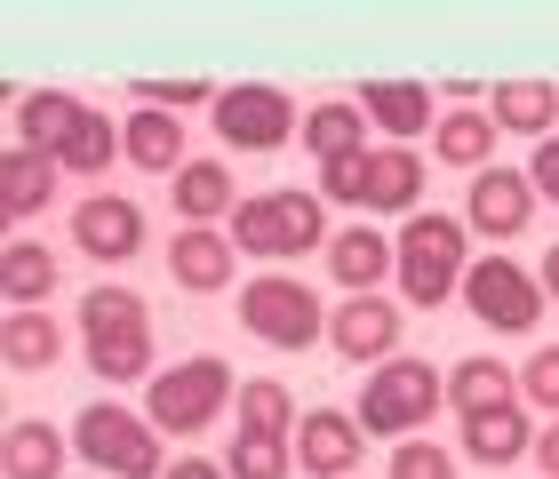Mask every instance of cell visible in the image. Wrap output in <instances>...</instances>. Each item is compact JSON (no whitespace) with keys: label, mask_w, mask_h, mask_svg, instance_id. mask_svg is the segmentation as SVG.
<instances>
[{"label":"cell","mask_w":559,"mask_h":479,"mask_svg":"<svg viewBox=\"0 0 559 479\" xmlns=\"http://www.w3.org/2000/svg\"><path fill=\"white\" fill-rule=\"evenodd\" d=\"M240 320H248V336L272 344V351H304V344L328 336L320 296L304 288V280H288V272H264V280H248V288H240Z\"/></svg>","instance_id":"5"},{"label":"cell","mask_w":559,"mask_h":479,"mask_svg":"<svg viewBox=\"0 0 559 479\" xmlns=\"http://www.w3.org/2000/svg\"><path fill=\"white\" fill-rule=\"evenodd\" d=\"M400 296H408L416 312H440L455 288H464V224L455 216H408L400 224Z\"/></svg>","instance_id":"1"},{"label":"cell","mask_w":559,"mask_h":479,"mask_svg":"<svg viewBox=\"0 0 559 479\" xmlns=\"http://www.w3.org/2000/svg\"><path fill=\"white\" fill-rule=\"evenodd\" d=\"M520 392H527V399H544V408H559V344L527 351V368H520Z\"/></svg>","instance_id":"37"},{"label":"cell","mask_w":559,"mask_h":479,"mask_svg":"<svg viewBox=\"0 0 559 479\" xmlns=\"http://www.w3.org/2000/svg\"><path fill=\"white\" fill-rule=\"evenodd\" d=\"M0 471H9V479H57L64 471V432H57V423H9Z\"/></svg>","instance_id":"21"},{"label":"cell","mask_w":559,"mask_h":479,"mask_svg":"<svg viewBox=\"0 0 559 479\" xmlns=\"http://www.w3.org/2000/svg\"><path fill=\"white\" fill-rule=\"evenodd\" d=\"M120 153H129L144 176H176L185 168V129H176L168 112H136L129 129H120Z\"/></svg>","instance_id":"22"},{"label":"cell","mask_w":559,"mask_h":479,"mask_svg":"<svg viewBox=\"0 0 559 479\" xmlns=\"http://www.w3.org/2000/svg\"><path fill=\"white\" fill-rule=\"evenodd\" d=\"M544 471L559 479V423H551V432H544Z\"/></svg>","instance_id":"40"},{"label":"cell","mask_w":559,"mask_h":479,"mask_svg":"<svg viewBox=\"0 0 559 479\" xmlns=\"http://www.w3.org/2000/svg\"><path fill=\"white\" fill-rule=\"evenodd\" d=\"M464 304L488 327H503V336H527V327L544 320V296H536V280H527L512 256H488L479 272H464Z\"/></svg>","instance_id":"8"},{"label":"cell","mask_w":559,"mask_h":479,"mask_svg":"<svg viewBox=\"0 0 559 479\" xmlns=\"http://www.w3.org/2000/svg\"><path fill=\"white\" fill-rule=\"evenodd\" d=\"M360 112L376 120V129H392V136H424L431 129V88L424 81H368Z\"/></svg>","instance_id":"17"},{"label":"cell","mask_w":559,"mask_h":479,"mask_svg":"<svg viewBox=\"0 0 559 479\" xmlns=\"http://www.w3.org/2000/svg\"><path fill=\"white\" fill-rule=\"evenodd\" d=\"M392 479H455V456L431 440H400L392 447Z\"/></svg>","instance_id":"35"},{"label":"cell","mask_w":559,"mask_h":479,"mask_svg":"<svg viewBox=\"0 0 559 479\" xmlns=\"http://www.w3.org/2000/svg\"><path fill=\"white\" fill-rule=\"evenodd\" d=\"M224 399H240L233 368L224 360H185V368H168L160 384H152V423L192 440V432H209V423L224 416Z\"/></svg>","instance_id":"6"},{"label":"cell","mask_w":559,"mask_h":479,"mask_svg":"<svg viewBox=\"0 0 559 479\" xmlns=\"http://www.w3.org/2000/svg\"><path fill=\"white\" fill-rule=\"evenodd\" d=\"M168 479H233V471L209 464V456H185V464H168Z\"/></svg>","instance_id":"39"},{"label":"cell","mask_w":559,"mask_h":479,"mask_svg":"<svg viewBox=\"0 0 559 479\" xmlns=\"http://www.w3.org/2000/svg\"><path fill=\"white\" fill-rule=\"evenodd\" d=\"M431 144H440L448 168H472V176H479V168H488V153H496V112H472V105L448 112L440 129H431Z\"/></svg>","instance_id":"27"},{"label":"cell","mask_w":559,"mask_h":479,"mask_svg":"<svg viewBox=\"0 0 559 479\" xmlns=\"http://www.w3.org/2000/svg\"><path fill=\"white\" fill-rule=\"evenodd\" d=\"M129 88H136L144 112H185V105H200V96H209V81H129Z\"/></svg>","instance_id":"36"},{"label":"cell","mask_w":559,"mask_h":479,"mask_svg":"<svg viewBox=\"0 0 559 479\" xmlns=\"http://www.w3.org/2000/svg\"><path fill=\"white\" fill-rule=\"evenodd\" d=\"M360 416H336V408H312L296 423V464L312 471V479H344L352 464H360Z\"/></svg>","instance_id":"10"},{"label":"cell","mask_w":559,"mask_h":479,"mask_svg":"<svg viewBox=\"0 0 559 479\" xmlns=\"http://www.w3.org/2000/svg\"><path fill=\"white\" fill-rule=\"evenodd\" d=\"M527 440H536V432H527L520 408H488V416L464 423V456H472V464H520Z\"/></svg>","instance_id":"24"},{"label":"cell","mask_w":559,"mask_h":479,"mask_svg":"<svg viewBox=\"0 0 559 479\" xmlns=\"http://www.w3.org/2000/svg\"><path fill=\"white\" fill-rule=\"evenodd\" d=\"M209 112H216V136H224V144H240V153H280V144H288V129H304V112H296L272 81H240V88H224Z\"/></svg>","instance_id":"7"},{"label":"cell","mask_w":559,"mask_h":479,"mask_svg":"<svg viewBox=\"0 0 559 479\" xmlns=\"http://www.w3.org/2000/svg\"><path fill=\"white\" fill-rule=\"evenodd\" d=\"M88 368L105 384H136L152 368V327H136V336H88Z\"/></svg>","instance_id":"30"},{"label":"cell","mask_w":559,"mask_h":479,"mask_svg":"<svg viewBox=\"0 0 559 479\" xmlns=\"http://www.w3.org/2000/svg\"><path fill=\"white\" fill-rule=\"evenodd\" d=\"M527 184H536L551 208H559V136H544V144H536V160H527Z\"/></svg>","instance_id":"38"},{"label":"cell","mask_w":559,"mask_h":479,"mask_svg":"<svg viewBox=\"0 0 559 479\" xmlns=\"http://www.w3.org/2000/svg\"><path fill=\"white\" fill-rule=\"evenodd\" d=\"M112 160H129V153H120V129H112L105 112H81V129H72V144L57 153V168H72V176H105Z\"/></svg>","instance_id":"28"},{"label":"cell","mask_w":559,"mask_h":479,"mask_svg":"<svg viewBox=\"0 0 559 479\" xmlns=\"http://www.w3.org/2000/svg\"><path fill=\"white\" fill-rule=\"evenodd\" d=\"M72 447H81L88 464L120 471V479H168L160 471V423H136L129 408H112V399H88V408H81Z\"/></svg>","instance_id":"4"},{"label":"cell","mask_w":559,"mask_h":479,"mask_svg":"<svg viewBox=\"0 0 559 479\" xmlns=\"http://www.w3.org/2000/svg\"><path fill=\"white\" fill-rule=\"evenodd\" d=\"M400 264V248L384 240V232H368V224H352V232H336L328 240V272L344 280V296H368L384 272Z\"/></svg>","instance_id":"16"},{"label":"cell","mask_w":559,"mask_h":479,"mask_svg":"<svg viewBox=\"0 0 559 479\" xmlns=\"http://www.w3.org/2000/svg\"><path fill=\"white\" fill-rule=\"evenodd\" d=\"M544 288L559 296V248H551V256H544Z\"/></svg>","instance_id":"41"},{"label":"cell","mask_w":559,"mask_h":479,"mask_svg":"<svg viewBox=\"0 0 559 479\" xmlns=\"http://www.w3.org/2000/svg\"><path fill=\"white\" fill-rule=\"evenodd\" d=\"M368 168H376V144H368V153H344V160H320V200L368 208Z\"/></svg>","instance_id":"33"},{"label":"cell","mask_w":559,"mask_h":479,"mask_svg":"<svg viewBox=\"0 0 559 479\" xmlns=\"http://www.w3.org/2000/svg\"><path fill=\"white\" fill-rule=\"evenodd\" d=\"M431 408H448V375L424 368V360H384L360 392V432H384V440H408Z\"/></svg>","instance_id":"3"},{"label":"cell","mask_w":559,"mask_h":479,"mask_svg":"<svg viewBox=\"0 0 559 479\" xmlns=\"http://www.w3.org/2000/svg\"><path fill=\"white\" fill-rule=\"evenodd\" d=\"M176 216H192V224H209V216H224V208H240L233 200V176H224V160H185L176 168Z\"/></svg>","instance_id":"26"},{"label":"cell","mask_w":559,"mask_h":479,"mask_svg":"<svg viewBox=\"0 0 559 479\" xmlns=\"http://www.w3.org/2000/svg\"><path fill=\"white\" fill-rule=\"evenodd\" d=\"M448 408L455 416H488V408H520V368H503V360H455L448 368Z\"/></svg>","instance_id":"14"},{"label":"cell","mask_w":559,"mask_h":479,"mask_svg":"<svg viewBox=\"0 0 559 479\" xmlns=\"http://www.w3.org/2000/svg\"><path fill=\"white\" fill-rule=\"evenodd\" d=\"M72 240H81V256L120 264V256H136V248H144V208H136V200H120V192H88L81 208H72Z\"/></svg>","instance_id":"9"},{"label":"cell","mask_w":559,"mask_h":479,"mask_svg":"<svg viewBox=\"0 0 559 479\" xmlns=\"http://www.w3.org/2000/svg\"><path fill=\"white\" fill-rule=\"evenodd\" d=\"M233 479H288V440L272 432H240L233 440V464H224Z\"/></svg>","instance_id":"34"},{"label":"cell","mask_w":559,"mask_h":479,"mask_svg":"<svg viewBox=\"0 0 559 479\" xmlns=\"http://www.w3.org/2000/svg\"><path fill=\"white\" fill-rule=\"evenodd\" d=\"M233 408H240V432H272V440H288V384H272V375H248Z\"/></svg>","instance_id":"32"},{"label":"cell","mask_w":559,"mask_h":479,"mask_svg":"<svg viewBox=\"0 0 559 479\" xmlns=\"http://www.w3.org/2000/svg\"><path fill=\"white\" fill-rule=\"evenodd\" d=\"M168 272H176L192 296H216L224 280H233V240L209 232V224H185V232L168 240Z\"/></svg>","instance_id":"13"},{"label":"cell","mask_w":559,"mask_h":479,"mask_svg":"<svg viewBox=\"0 0 559 479\" xmlns=\"http://www.w3.org/2000/svg\"><path fill=\"white\" fill-rule=\"evenodd\" d=\"M527 200H536V184H527V176H512V168H479L464 208H472V224H479L488 240H512L520 224H527Z\"/></svg>","instance_id":"12"},{"label":"cell","mask_w":559,"mask_h":479,"mask_svg":"<svg viewBox=\"0 0 559 479\" xmlns=\"http://www.w3.org/2000/svg\"><path fill=\"white\" fill-rule=\"evenodd\" d=\"M296 136H304V153H320V160L368 153V112H360V105H312Z\"/></svg>","instance_id":"23"},{"label":"cell","mask_w":559,"mask_h":479,"mask_svg":"<svg viewBox=\"0 0 559 479\" xmlns=\"http://www.w3.org/2000/svg\"><path fill=\"white\" fill-rule=\"evenodd\" d=\"M320 240H328V216L312 192H257L233 208V248H248V256H304Z\"/></svg>","instance_id":"2"},{"label":"cell","mask_w":559,"mask_h":479,"mask_svg":"<svg viewBox=\"0 0 559 479\" xmlns=\"http://www.w3.org/2000/svg\"><path fill=\"white\" fill-rule=\"evenodd\" d=\"M0 288H9L16 312H33L40 296L57 288V256H48L40 240H9V248H0Z\"/></svg>","instance_id":"25"},{"label":"cell","mask_w":559,"mask_h":479,"mask_svg":"<svg viewBox=\"0 0 559 479\" xmlns=\"http://www.w3.org/2000/svg\"><path fill=\"white\" fill-rule=\"evenodd\" d=\"M328 344H336L344 360H392L400 304H384V296H344V312L328 320Z\"/></svg>","instance_id":"11"},{"label":"cell","mask_w":559,"mask_h":479,"mask_svg":"<svg viewBox=\"0 0 559 479\" xmlns=\"http://www.w3.org/2000/svg\"><path fill=\"white\" fill-rule=\"evenodd\" d=\"M0 351H9V368H48V360H57V320H48V312H9Z\"/></svg>","instance_id":"31"},{"label":"cell","mask_w":559,"mask_h":479,"mask_svg":"<svg viewBox=\"0 0 559 479\" xmlns=\"http://www.w3.org/2000/svg\"><path fill=\"white\" fill-rule=\"evenodd\" d=\"M551 120H559V88H551V81H496V129L544 144Z\"/></svg>","instance_id":"18"},{"label":"cell","mask_w":559,"mask_h":479,"mask_svg":"<svg viewBox=\"0 0 559 479\" xmlns=\"http://www.w3.org/2000/svg\"><path fill=\"white\" fill-rule=\"evenodd\" d=\"M136 327H144V296H129V288L81 296V336H136Z\"/></svg>","instance_id":"29"},{"label":"cell","mask_w":559,"mask_h":479,"mask_svg":"<svg viewBox=\"0 0 559 479\" xmlns=\"http://www.w3.org/2000/svg\"><path fill=\"white\" fill-rule=\"evenodd\" d=\"M48 192H57V153L9 144L0 153V216H33V208H48Z\"/></svg>","instance_id":"15"},{"label":"cell","mask_w":559,"mask_h":479,"mask_svg":"<svg viewBox=\"0 0 559 479\" xmlns=\"http://www.w3.org/2000/svg\"><path fill=\"white\" fill-rule=\"evenodd\" d=\"M416 200H424V160L408 153V144H376V168H368V208L400 216V208H416Z\"/></svg>","instance_id":"20"},{"label":"cell","mask_w":559,"mask_h":479,"mask_svg":"<svg viewBox=\"0 0 559 479\" xmlns=\"http://www.w3.org/2000/svg\"><path fill=\"white\" fill-rule=\"evenodd\" d=\"M81 112H88V105H72L64 88H40V96H24V105H16V144L64 153V144H72V129H81Z\"/></svg>","instance_id":"19"}]
</instances>
